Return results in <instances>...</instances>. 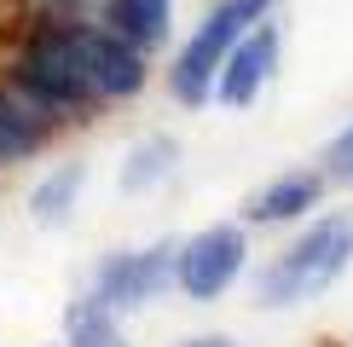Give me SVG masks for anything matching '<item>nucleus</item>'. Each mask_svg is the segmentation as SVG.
<instances>
[{
	"mask_svg": "<svg viewBox=\"0 0 353 347\" xmlns=\"http://www.w3.org/2000/svg\"><path fill=\"white\" fill-rule=\"evenodd\" d=\"M347 266H353V209L325 214V220L307 226L301 238L261 272L255 301H261V307H296V301H313V295H325Z\"/></svg>",
	"mask_w": 353,
	"mask_h": 347,
	"instance_id": "1",
	"label": "nucleus"
},
{
	"mask_svg": "<svg viewBox=\"0 0 353 347\" xmlns=\"http://www.w3.org/2000/svg\"><path fill=\"white\" fill-rule=\"evenodd\" d=\"M267 12H272V0H220L209 18L197 23V35L180 47L174 70H168L174 98L191 105V110L209 105V98H214V76H220V64H226V52L238 47V35H243L249 23H261Z\"/></svg>",
	"mask_w": 353,
	"mask_h": 347,
	"instance_id": "2",
	"label": "nucleus"
},
{
	"mask_svg": "<svg viewBox=\"0 0 353 347\" xmlns=\"http://www.w3.org/2000/svg\"><path fill=\"white\" fill-rule=\"evenodd\" d=\"M18 87L29 98H41L47 110H81L93 105V87H87V70H81V52L70 41V23H47L29 52L18 58Z\"/></svg>",
	"mask_w": 353,
	"mask_h": 347,
	"instance_id": "3",
	"label": "nucleus"
},
{
	"mask_svg": "<svg viewBox=\"0 0 353 347\" xmlns=\"http://www.w3.org/2000/svg\"><path fill=\"white\" fill-rule=\"evenodd\" d=\"M243 255H249V243H243L238 226H209V231H197L191 243H180L174 278H180V289L191 301H214V295H226V289L238 284Z\"/></svg>",
	"mask_w": 353,
	"mask_h": 347,
	"instance_id": "4",
	"label": "nucleus"
},
{
	"mask_svg": "<svg viewBox=\"0 0 353 347\" xmlns=\"http://www.w3.org/2000/svg\"><path fill=\"white\" fill-rule=\"evenodd\" d=\"M174 260H180V243L122 249V255H110L105 266H99L93 295H99V301H110L116 313H122V307H145V301H157V295L174 284Z\"/></svg>",
	"mask_w": 353,
	"mask_h": 347,
	"instance_id": "5",
	"label": "nucleus"
},
{
	"mask_svg": "<svg viewBox=\"0 0 353 347\" xmlns=\"http://www.w3.org/2000/svg\"><path fill=\"white\" fill-rule=\"evenodd\" d=\"M70 41L81 52V70H87V87L93 98H128L145 87V52L134 41H122L116 29H93V23H70Z\"/></svg>",
	"mask_w": 353,
	"mask_h": 347,
	"instance_id": "6",
	"label": "nucleus"
},
{
	"mask_svg": "<svg viewBox=\"0 0 353 347\" xmlns=\"http://www.w3.org/2000/svg\"><path fill=\"white\" fill-rule=\"evenodd\" d=\"M272 64H278V29L261 18V23H249L238 35V47L226 52V64H220V76H214V98L232 105V110L255 105V93L267 87Z\"/></svg>",
	"mask_w": 353,
	"mask_h": 347,
	"instance_id": "7",
	"label": "nucleus"
},
{
	"mask_svg": "<svg viewBox=\"0 0 353 347\" xmlns=\"http://www.w3.org/2000/svg\"><path fill=\"white\" fill-rule=\"evenodd\" d=\"M319 197H325V180H319V174H307V168H296V174H278L272 185H261V191L249 197L243 214H249V220H261V226H284V220L313 214Z\"/></svg>",
	"mask_w": 353,
	"mask_h": 347,
	"instance_id": "8",
	"label": "nucleus"
},
{
	"mask_svg": "<svg viewBox=\"0 0 353 347\" xmlns=\"http://www.w3.org/2000/svg\"><path fill=\"white\" fill-rule=\"evenodd\" d=\"M52 122H47V105L29 93H0V168L18 162V156H35L47 145Z\"/></svg>",
	"mask_w": 353,
	"mask_h": 347,
	"instance_id": "9",
	"label": "nucleus"
},
{
	"mask_svg": "<svg viewBox=\"0 0 353 347\" xmlns=\"http://www.w3.org/2000/svg\"><path fill=\"white\" fill-rule=\"evenodd\" d=\"M168 18H174V0H110V12H105V23L122 41H134L139 52H151L168 35Z\"/></svg>",
	"mask_w": 353,
	"mask_h": 347,
	"instance_id": "10",
	"label": "nucleus"
},
{
	"mask_svg": "<svg viewBox=\"0 0 353 347\" xmlns=\"http://www.w3.org/2000/svg\"><path fill=\"white\" fill-rule=\"evenodd\" d=\"M81 185H87V162H64V168H52L47 180L29 191V214H35L41 226H64V220H70V209H76V197H81Z\"/></svg>",
	"mask_w": 353,
	"mask_h": 347,
	"instance_id": "11",
	"label": "nucleus"
},
{
	"mask_svg": "<svg viewBox=\"0 0 353 347\" xmlns=\"http://www.w3.org/2000/svg\"><path fill=\"white\" fill-rule=\"evenodd\" d=\"M64 336H70V347H128L122 324H116V307L99 295H87L64 313Z\"/></svg>",
	"mask_w": 353,
	"mask_h": 347,
	"instance_id": "12",
	"label": "nucleus"
},
{
	"mask_svg": "<svg viewBox=\"0 0 353 347\" xmlns=\"http://www.w3.org/2000/svg\"><path fill=\"white\" fill-rule=\"evenodd\" d=\"M174 162H180V145L174 139H139L134 151H128V162H122V191H151L157 180H168Z\"/></svg>",
	"mask_w": 353,
	"mask_h": 347,
	"instance_id": "13",
	"label": "nucleus"
},
{
	"mask_svg": "<svg viewBox=\"0 0 353 347\" xmlns=\"http://www.w3.org/2000/svg\"><path fill=\"white\" fill-rule=\"evenodd\" d=\"M325 162H330V180H342V185H353V122L336 134V145L325 151Z\"/></svg>",
	"mask_w": 353,
	"mask_h": 347,
	"instance_id": "14",
	"label": "nucleus"
},
{
	"mask_svg": "<svg viewBox=\"0 0 353 347\" xmlns=\"http://www.w3.org/2000/svg\"><path fill=\"white\" fill-rule=\"evenodd\" d=\"M180 347H238L232 336H191V341H180Z\"/></svg>",
	"mask_w": 353,
	"mask_h": 347,
	"instance_id": "15",
	"label": "nucleus"
}]
</instances>
